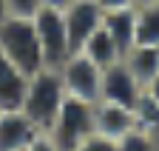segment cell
<instances>
[{
    "instance_id": "6",
    "label": "cell",
    "mask_w": 159,
    "mask_h": 151,
    "mask_svg": "<svg viewBox=\"0 0 159 151\" xmlns=\"http://www.w3.org/2000/svg\"><path fill=\"white\" fill-rule=\"evenodd\" d=\"M102 17H105V9L97 0H71L68 6H63V20H66L71 51L83 49V43L102 26Z\"/></svg>"
},
{
    "instance_id": "8",
    "label": "cell",
    "mask_w": 159,
    "mask_h": 151,
    "mask_svg": "<svg viewBox=\"0 0 159 151\" xmlns=\"http://www.w3.org/2000/svg\"><path fill=\"white\" fill-rule=\"evenodd\" d=\"M40 128L23 114V108L0 111V151H29Z\"/></svg>"
},
{
    "instance_id": "15",
    "label": "cell",
    "mask_w": 159,
    "mask_h": 151,
    "mask_svg": "<svg viewBox=\"0 0 159 151\" xmlns=\"http://www.w3.org/2000/svg\"><path fill=\"white\" fill-rule=\"evenodd\" d=\"M134 117H136V128L151 131V134L159 137V100L153 97V94L142 91V97H139L136 106H134Z\"/></svg>"
},
{
    "instance_id": "4",
    "label": "cell",
    "mask_w": 159,
    "mask_h": 151,
    "mask_svg": "<svg viewBox=\"0 0 159 151\" xmlns=\"http://www.w3.org/2000/svg\"><path fill=\"white\" fill-rule=\"evenodd\" d=\"M34 31L40 49H43V60L46 66H60L68 54H71V43H68V31H66V20H63V9L54 6H40L34 14Z\"/></svg>"
},
{
    "instance_id": "12",
    "label": "cell",
    "mask_w": 159,
    "mask_h": 151,
    "mask_svg": "<svg viewBox=\"0 0 159 151\" xmlns=\"http://www.w3.org/2000/svg\"><path fill=\"white\" fill-rule=\"evenodd\" d=\"M122 63L142 83V88H148V83L159 74V46H139L136 43L122 54Z\"/></svg>"
},
{
    "instance_id": "23",
    "label": "cell",
    "mask_w": 159,
    "mask_h": 151,
    "mask_svg": "<svg viewBox=\"0 0 159 151\" xmlns=\"http://www.w3.org/2000/svg\"><path fill=\"white\" fill-rule=\"evenodd\" d=\"M6 17V0H0V20Z\"/></svg>"
},
{
    "instance_id": "11",
    "label": "cell",
    "mask_w": 159,
    "mask_h": 151,
    "mask_svg": "<svg viewBox=\"0 0 159 151\" xmlns=\"http://www.w3.org/2000/svg\"><path fill=\"white\" fill-rule=\"evenodd\" d=\"M102 26L111 34V40L119 46V51H128L136 37V6H122V9H108L102 17Z\"/></svg>"
},
{
    "instance_id": "17",
    "label": "cell",
    "mask_w": 159,
    "mask_h": 151,
    "mask_svg": "<svg viewBox=\"0 0 159 151\" xmlns=\"http://www.w3.org/2000/svg\"><path fill=\"white\" fill-rule=\"evenodd\" d=\"M114 140H108V137H102V134H91V137H85L83 143H77L71 151H114Z\"/></svg>"
},
{
    "instance_id": "21",
    "label": "cell",
    "mask_w": 159,
    "mask_h": 151,
    "mask_svg": "<svg viewBox=\"0 0 159 151\" xmlns=\"http://www.w3.org/2000/svg\"><path fill=\"white\" fill-rule=\"evenodd\" d=\"M145 91H148V94H153V97L159 100V74H156V77H153L151 83H148V88H145Z\"/></svg>"
},
{
    "instance_id": "16",
    "label": "cell",
    "mask_w": 159,
    "mask_h": 151,
    "mask_svg": "<svg viewBox=\"0 0 159 151\" xmlns=\"http://www.w3.org/2000/svg\"><path fill=\"white\" fill-rule=\"evenodd\" d=\"M114 151H159V137L151 134V131L134 128V131H128L125 137L116 140Z\"/></svg>"
},
{
    "instance_id": "13",
    "label": "cell",
    "mask_w": 159,
    "mask_h": 151,
    "mask_svg": "<svg viewBox=\"0 0 159 151\" xmlns=\"http://www.w3.org/2000/svg\"><path fill=\"white\" fill-rule=\"evenodd\" d=\"M85 54L88 60H94L99 68H108V66H114L116 60H122V51H119V46L111 40V34L105 31V26H99L88 40L83 43V49H80Z\"/></svg>"
},
{
    "instance_id": "10",
    "label": "cell",
    "mask_w": 159,
    "mask_h": 151,
    "mask_svg": "<svg viewBox=\"0 0 159 151\" xmlns=\"http://www.w3.org/2000/svg\"><path fill=\"white\" fill-rule=\"evenodd\" d=\"M26 83H29V74L20 71L6 54L0 51V111L20 108L23 94H26Z\"/></svg>"
},
{
    "instance_id": "20",
    "label": "cell",
    "mask_w": 159,
    "mask_h": 151,
    "mask_svg": "<svg viewBox=\"0 0 159 151\" xmlns=\"http://www.w3.org/2000/svg\"><path fill=\"white\" fill-rule=\"evenodd\" d=\"M99 6H102L105 12L108 9H122V6H134V0H97Z\"/></svg>"
},
{
    "instance_id": "3",
    "label": "cell",
    "mask_w": 159,
    "mask_h": 151,
    "mask_svg": "<svg viewBox=\"0 0 159 151\" xmlns=\"http://www.w3.org/2000/svg\"><path fill=\"white\" fill-rule=\"evenodd\" d=\"M46 134L57 143L60 151H71L77 143H83L85 137L97 134V120H94V103L88 100H77V97H66L63 108L54 120V125Z\"/></svg>"
},
{
    "instance_id": "18",
    "label": "cell",
    "mask_w": 159,
    "mask_h": 151,
    "mask_svg": "<svg viewBox=\"0 0 159 151\" xmlns=\"http://www.w3.org/2000/svg\"><path fill=\"white\" fill-rule=\"evenodd\" d=\"M37 9H40V0H6V14L31 17Z\"/></svg>"
},
{
    "instance_id": "7",
    "label": "cell",
    "mask_w": 159,
    "mask_h": 151,
    "mask_svg": "<svg viewBox=\"0 0 159 151\" xmlns=\"http://www.w3.org/2000/svg\"><path fill=\"white\" fill-rule=\"evenodd\" d=\"M142 83H139L131 68L116 60L114 66L102 68V83H99V100H108V103H116V106H128L134 108L136 100L142 97Z\"/></svg>"
},
{
    "instance_id": "24",
    "label": "cell",
    "mask_w": 159,
    "mask_h": 151,
    "mask_svg": "<svg viewBox=\"0 0 159 151\" xmlns=\"http://www.w3.org/2000/svg\"><path fill=\"white\" fill-rule=\"evenodd\" d=\"M142 3H156V0H134V6H142Z\"/></svg>"
},
{
    "instance_id": "5",
    "label": "cell",
    "mask_w": 159,
    "mask_h": 151,
    "mask_svg": "<svg viewBox=\"0 0 159 151\" xmlns=\"http://www.w3.org/2000/svg\"><path fill=\"white\" fill-rule=\"evenodd\" d=\"M60 77H63L66 94L77 100H88L97 103L99 100V83H102V68L94 60H88L83 51H71L68 57L57 66Z\"/></svg>"
},
{
    "instance_id": "22",
    "label": "cell",
    "mask_w": 159,
    "mask_h": 151,
    "mask_svg": "<svg viewBox=\"0 0 159 151\" xmlns=\"http://www.w3.org/2000/svg\"><path fill=\"white\" fill-rule=\"evenodd\" d=\"M68 3H71V0H40V6H54V9H63Z\"/></svg>"
},
{
    "instance_id": "19",
    "label": "cell",
    "mask_w": 159,
    "mask_h": 151,
    "mask_svg": "<svg viewBox=\"0 0 159 151\" xmlns=\"http://www.w3.org/2000/svg\"><path fill=\"white\" fill-rule=\"evenodd\" d=\"M29 151H60V148H57V143L46 134V131H40V134L34 137V143L29 145Z\"/></svg>"
},
{
    "instance_id": "9",
    "label": "cell",
    "mask_w": 159,
    "mask_h": 151,
    "mask_svg": "<svg viewBox=\"0 0 159 151\" xmlns=\"http://www.w3.org/2000/svg\"><path fill=\"white\" fill-rule=\"evenodd\" d=\"M94 120H97V134H102V137H108L114 143L136 128L134 108L116 106V103H108V100H97L94 103Z\"/></svg>"
},
{
    "instance_id": "1",
    "label": "cell",
    "mask_w": 159,
    "mask_h": 151,
    "mask_svg": "<svg viewBox=\"0 0 159 151\" xmlns=\"http://www.w3.org/2000/svg\"><path fill=\"white\" fill-rule=\"evenodd\" d=\"M66 86L63 77L54 66H43L40 71L29 74V83H26V94H23V114L40 128V131H48L60 114V108L66 103Z\"/></svg>"
},
{
    "instance_id": "14",
    "label": "cell",
    "mask_w": 159,
    "mask_h": 151,
    "mask_svg": "<svg viewBox=\"0 0 159 151\" xmlns=\"http://www.w3.org/2000/svg\"><path fill=\"white\" fill-rule=\"evenodd\" d=\"M159 46V0L136 6V37L134 46Z\"/></svg>"
},
{
    "instance_id": "2",
    "label": "cell",
    "mask_w": 159,
    "mask_h": 151,
    "mask_svg": "<svg viewBox=\"0 0 159 151\" xmlns=\"http://www.w3.org/2000/svg\"><path fill=\"white\" fill-rule=\"evenodd\" d=\"M0 51L26 74H34V71H40L46 66L31 17L6 14L0 20Z\"/></svg>"
}]
</instances>
